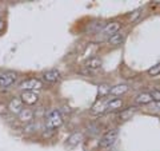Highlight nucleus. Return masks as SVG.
<instances>
[{"mask_svg":"<svg viewBox=\"0 0 160 151\" xmlns=\"http://www.w3.org/2000/svg\"><path fill=\"white\" fill-rule=\"evenodd\" d=\"M63 115L59 110H51L47 117H46V126L47 128L49 130H55V128H59L60 126L63 124Z\"/></svg>","mask_w":160,"mask_h":151,"instance_id":"nucleus-1","label":"nucleus"},{"mask_svg":"<svg viewBox=\"0 0 160 151\" xmlns=\"http://www.w3.org/2000/svg\"><path fill=\"white\" fill-rule=\"evenodd\" d=\"M118 137H119V131L116 128L108 130V131H106L103 134V137H102V139H100V142H99V146L100 147H103V148H107V147L112 146L115 142H116Z\"/></svg>","mask_w":160,"mask_h":151,"instance_id":"nucleus-2","label":"nucleus"},{"mask_svg":"<svg viewBox=\"0 0 160 151\" xmlns=\"http://www.w3.org/2000/svg\"><path fill=\"white\" fill-rule=\"evenodd\" d=\"M120 27H122V24H120L119 22H111L104 26V28L100 31V36H99V40H106V39H109L112 36V35L118 34Z\"/></svg>","mask_w":160,"mask_h":151,"instance_id":"nucleus-3","label":"nucleus"},{"mask_svg":"<svg viewBox=\"0 0 160 151\" xmlns=\"http://www.w3.org/2000/svg\"><path fill=\"white\" fill-rule=\"evenodd\" d=\"M42 87H43L42 80L35 79V78L26 79V80H23V82L20 83V88H22L23 91H32V92H35V91H39Z\"/></svg>","mask_w":160,"mask_h":151,"instance_id":"nucleus-4","label":"nucleus"},{"mask_svg":"<svg viewBox=\"0 0 160 151\" xmlns=\"http://www.w3.org/2000/svg\"><path fill=\"white\" fill-rule=\"evenodd\" d=\"M18 75L16 72L13 71H6L3 74H0V87H9L11 84L15 83V80H16Z\"/></svg>","mask_w":160,"mask_h":151,"instance_id":"nucleus-5","label":"nucleus"},{"mask_svg":"<svg viewBox=\"0 0 160 151\" xmlns=\"http://www.w3.org/2000/svg\"><path fill=\"white\" fill-rule=\"evenodd\" d=\"M20 100L23 102V104L31 106V104L38 103L39 96H38L36 92H32V91H23L22 95H20Z\"/></svg>","mask_w":160,"mask_h":151,"instance_id":"nucleus-6","label":"nucleus"},{"mask_svg":"<svg viewBox=\"0 0 160 151\" xmlns=\"http://www.w3.org/2000/svg\"><path fill=\"white\" fill-rule=\"evenodd\" d=\"M43 80L47 83H56L60 80V72L58 70H48L43 74Z\"/></svg>","mask_w":160,"mask_h":151,"instance_id":"nucleus-7","label":"nucleus"},{"mask_svg":"<svg viewBox=\"0 0 160 151\" xmlns=\"http://www.w3.org/2000/svg\"><path fill=\"white\" fill-rule=\"evenodd\" d=\"M24 107H23V102L20 100V98H13L11 102H9V104H8V110L11 111L12 114H20L22 112V110H23Z\"/></svg>","mask_w":160,"mask_h":151,"instance_id":"nucleus-8","label":"nucleus"},{"mask_svg":"<svg viewBox=\"0 0 160 151\" xmlns=\"http://www.w3.org/2000/svg\"><path fill=\"white\" fill-rule=\"evenodd\" d=\"M82 140H83V134L82 133H75V134H72L71 137L68 138L67 146L69 148H73V147H76V146L82 142Z\"/></svg>","mask_w":160,"mask_h":151,"instance_id":"nucleus-9","label":"nucleus"},{"mask_svg":"<svg viewBox=\"0 0 160 151\" xmlns=\"http://www.w3.org/2000/svg\"><path fill=\"white\" fill-rule=\"evenodd\" d=\"M135 111H136V108L135 107H128L126 110H123V111H120L118 115H116V118L119 120H122V122H124V120H128L129 118H132L133 117V114Z\"/></svg>","mask_w":160,"mask_h":151,"instance_id":"nucleus-10","label":"nucleus"},{"mask_svg":"<svg viewBox=\"0 0 160 151\" xmlns=\"http://www.w3.org/2000/svg\"><path fill=\"white\" fill-rule=\"evenodd\" d=\"M100 67H102V59H99V58H91L86 63V68L88 71H96Z\"/></svg>","mask_w":160,"mask_h":151,"instance_id":"nucleus-11","label":"nucleus"},{"mask_svg":"<svg viewBox=\"0 0 160 151\" xmlns=\"http://www.w3.org/2000/svg\"><path fill=\"white\" fill-rule=\"evenodd\" d=\"M19 119L24 123H29L33 119V111L29 110V108H23L22 112L19 114Z\"/></svg>","mask_w":160,"mask_h":151,"instance_id":"nucleus-12","label":"nucleus"},{"mask_svg":"<svg viewBox=\"0 0 160 151\" xmlns=\"http://www.w3.org/2000/svg\"><path fill=\"white\" fill-rule=\"evenodd\" d=\"M152 96L149 92H143L136 96V99H135V102H136V104H149L152 102Z\"/></svg>","mask_w":160,"mask_h":151,"instance_id":"nucleus-13","label":"nucleus"},{"mask_svg":"<svg viewBox=\"0 0 160 151\" xmlns=\"http://www.w3.org/2000/svg\"><path fill=\"white\" fill-rule=\"evenodd\" d=\"M128 90H129V87H128L127 84H118V86H115V87H112L111 90H109V94H112V95H115V96H118V95L126 94Z\"/></svg>","mask_w":160,"mask_h":151,"instance_id":"nucleus-14","label":"nucleus"},{"mask_svg":"<svg viewBox=\"0 0 160 151\" xmlns=\"http://www.w3.org/2000/svg\"><path fill=\"white\" fill-rule=\"evenodd\" d=\"M123 106V100L122 99H118V98H113V99H109L108 103L106 106V110L108 111H112V110H118Z\"/></svg>","mask_w":160,"mask_h":151,"instance_id":"nucleus-15","label":"nucleus"},{"mask_svg":"<svg viewBox=\"0 0 160 151\" xmlns=\"http://www.w3.org/2000/svg\"><path fill=\"white\" fill-rule=\"evenodd\" d=\"M108 100L109 99H99L98 102L93 104L92 111L93 112H103V111H106V106L108 103Z\"/></svg>","mask_w":160,"mask_h":151,"instance_id":"nucleus-16","label":"nucleus"},{"mask_svg":"<svg viewBox=\"0 0 160 151\" xmlns=\"http://www.w3.org/2000/svg\"><path fill=\"white\" fill-rule=\"evenodd\" d=\"M123 40H124V34L118 32V34L112 35V36L108 39V43L111 44V46H119V44L123 43Z\"/></svg>","mask_w":160,"mask_h":151,"instance_id":"nucleus-17","label":"nucleus"},{"mask_svg":"<svg viewBox=\"0 0 160 151\" xmlns=\"http://www.w3.org/2000/svg\"><path fill=\"white\" fill-rule=\"evenodd\" d=\"M109 88L107 84H100L99 86V96H106L107 94H109Z\"/></svg>","mask_w":160,"mask_h":151,"instance_id":"nucleus-18","label":"nucleus"},{"mask_svg":"<svg viewBox=\"0 0 160 151\" xmlns=\"http://www.w3.org/2000/svg\"><path fill=\"white\" fill-rule=\"evenodd\" d=\"M148 74L151 75V76H156V75H159V74H160V63L155 64L153 67L149 68V70H148Z\"/></svg>","mask_w":160,"mask_h":151,"instance_id":"nucleus-19","label":"nucleus"},{"mask_svg":"<svg viewBox=\"0 0 160 151\" xmlns=\"http://www.w3.org/2000/svg\"><path fill=\"white\" fill-rule=\"evenodd\" d=\"M149 94H151L152 99H155L156 102H160V91L159 90H152V92H149Z\"/></svg>","mask_w":160,"mask_h":151,"instance_id":"nucleus-20","label":"nucleus"},{"mask_svg":"<svg viewBox=\"0 0 160 151\" xmlns=\"http://www.w3.org/2000/svg\"><path fill=\"white\" fill-rule=\"evenodd\" d=\"M139 16H140V9H136V11H133L131 15H129V20H131V22H135Z\"/></svg>","mask_w":160,"mask_h":151,"instance_id":"nucleus-21","label":"nucleus"},{"mask_svg":"<svg viewBox=\"0 0 160 151\" xmlns=\"http://www.w3.org/2000/svg\"><path fill=\"white\" fill-rule=\"evenodd\" d=\"M151 110H153V111H156V112H160V102H156L153 106H152V108Z\"/></svg>","mask_w":160,"mask_h":151,"instance_id":"nucleus-22","label":"nucleus"},{"mask_svg":"<svg viewBox=\"0 0 160 151\" xmlns=\"http://www.w3.org/2000/svg\"><path fill=\"white\" fill-rule=\"evenodd\" d=\"M3 29H4V22H3L2 19H0V32H2Z\"/></svg>","mask_w":160,"mask_h":151,"instance_id":"nucleus-23","label":"nucleus"}]
</instances>
